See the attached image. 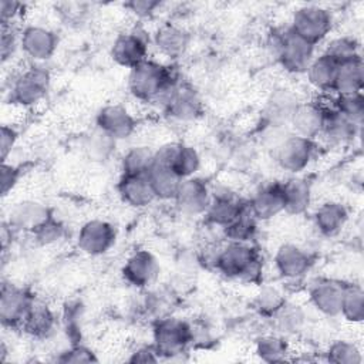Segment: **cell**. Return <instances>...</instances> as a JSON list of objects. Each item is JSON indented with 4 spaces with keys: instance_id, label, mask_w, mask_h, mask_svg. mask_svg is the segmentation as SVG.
I'll list each match as a JSON object with an SVG mask.
<instances>
[{
    "instance_id": "obj_1",
    "label": "cell",
    "mask_w": 364,
    "mask_h": 364,
    "mask_svg": "<svg viewBox=\"0 0 364 364\" xmlns=\"http://www.w3.org/2000/svg\"><path fill=\"white\" fill-rule=\"evenodd\" d=\"M213 264L223 276L247 283L257 282L262 273L260 255L250 243L228 242L216 252Z\"/></svg>"
},
{
    "instance_id": "obj_2",
    "label": "cell",
    "mask_w": 364,
    "mask_h": 364,
    "mask_svg": "<svg viewBox=\"0 0 364 364\" xmlns=\"http://www.w3.org/2000/svg\"><path fill=\"white\" fill-rule=\"evenodd\" d=\"M179 80L169 65L146 58L128 74V90L139 101L152 102L171 82Z\"/></svg>"
},
{
    "instance_id": "obj_3",
    "label": "cell",
    "mask_w": 364,
    "mask_h": 364,
    "mask_svg": "<svg viewBox=\"0 0 364 364\" xmlns=\"http://www.w3.org/2000/svg\"><path fill=\"white\" fill-rule=\"evenodd\" d=\"M152 340L161 357L173 358L183 354L193 343V327L182 318H159L154 324Z\"/></svg>"
},
{
    "instance_id": "obj_4",
    "label": "cell",
    "mask_w": 364,
    "mask_h": 364,
    "mask_svg": "<svg viewBox=\"0 0 364 364\" xmlns=\"http://www.w3.org/2000/svg\"><path fill=\"white\" fill-rule=\"evenodd\" d=\"M50 73L41 64H31L13 80L10 85V102L20 107L38 104L50 88Z\"/></svg>"
},
{
    "instance_id": "obj_5",
    "label": "cell",
    "mask_w": 364,
    "mask_h": 364,
    "mask_svg": "<svg viewBox=\"0 0 364 364\" xmlns=\"http://www.w3.org/2000/svg\"><path fill=\"white\" fill-rule=\"evenodd\" d=\"M316 46L294 34L289 27L283 28L279 47L273 58L290 74H304L314 58Z\"/></svg>"
},
{
    "instance_id": "obj_6",
    "label": "cell",
    "mask_w": 364,
    "mask_h": 364,
    "mask_svg": "<svg viewBox=\"0 0 364 364\" xmlns=\"http://www.w3.org/2000/svg\"><path fill=\"white\" fill-rule=\"evenodd\" d=\"M331 26L333 18L330 11L321 6L310 4L299 7L293 13L289 28L303 40L316 46L328 36Z\"/></svg>"
},
{
    "instance_id": "obj_7",
    "label": "cell",
    "mask_w": 364,
    "mask_h": 364,
    "mask_svg": "<svg viewBox=\"0 0 364 364\" xmlns=\"http://www.w3.org/2000/svg\"><path fill=\"white\" fill-rule=\"evenodd\" d=\"M316 154V141L296 134H289L276 148L272 149L276 164L289 173L304 171Z\"/></svg>"
},
{
    "instance_id": "obj_8",
    "label": "cell",
    "mask_w": 364,
    "mask_h": 364,
    "mask_svg": "<svg viewBox=\"0 0 364 364\" xmlns=\"http://www.w3.org/2000/svg\"><path fill=\"white\" fill-rule=\"evenodd\" d=\"M152 37L141 27H134L129 31L121 33L112 43V60L125 68H134L148 58V48Z\"/></svg>"
},
{
    "instance_id": "obj_9",
    "label": "cell",
    "mask_w": 364,
    "mask_h": 364,
    "mask_svg": "<svg viewBox=\"0 0 364 364\" xmlns=\"http://www.w3.org/2000/svg\"><path fill=\"white\" fill-rule=\"evenodd\" d=\"M34 300L27 289L3 282L0 289V320L3 327L20 328Z\"/></svg>"
},
{
    "instance_id": "obj_10",
    "label": "cell",
    "mask_w": 364,
    "mask_h": 364,
    "mask_svg": "<svg viewBox=\"0 0 364 364\" xmlns=\"http://www.w3.org/2000/svg\"><path fill=\"white\" fill-rule=\"evenodd\" d=\"M58 46L57 34L44 26H27L20 33V48L33 64H43L53 57Z\"/></svg>"
},
{
    "instance_id": "obj_11",
    "label": "cell",
    "mask_w": 364,
    "mask_h": 364,
    "mask_svg": "<svg viewBox=\"0 0 364 364\" xmlns=\"http://www.w3.org/2000/svg\"><path fill=\"white\" fill-rule=\"evenodd\" d=\"M115 228L104 219L87 220L78 230V249L88 256H101L107 253L115 243Z\"/></svg>"
},
{
    "instance_id": "obj_12",
    "label": "cell",
    "mask_w": 364,
    "mask_h": 364,
    "mask_svg": "<svg viewBox=\"0 0 364 364\" xmlns=\"http://www.w3.org/2000/svg\"><path fill=\"white\" fill-rule=\"evenodd\" d=\"M210 199V188L200 178L191 176L181 181L173 202L181 213L186 216H199L205 215Z\"/></svg>"
},
{
    "instance_id": "obj_13",
    "label": "cell",
    "mask_w": 364,
    "mask_h": 364,
    "mask_svg": "<svg viewBox=\"0 0 364 364\" xmlns=\"http://www.w3.org/2000/svg\"><path fill=\"white\" fill-rule=\"evenodd\" d=\"M210 195L212 199L205 212V218L208 223L220 229L233 222L247 208V202H243L229 188H222L218 191L210 189Z\"/></svg>"
},
{
    "instance_id": "obj_14",
    "label": "cell",
    "mask_w": 364,
    "mask_h": 364,
    "mask_svg": "<svg viewBox=\"0 0 364 364\" xmlns=\"http://www.w3.org/2000/svg\"><path fill=\"white\" fill-rule=\"evenodd\" d=\"M326 104L327 98H317L309 102H300L289 122V128L291 134L316 139L320 136L323 121H324V112H326Z\"/></svg>"
},
{
    "instance_id": "obj_15",
    "label": "cell",
    "mask_w": 364,
    "mask_h": 364,
    "mask_svg": "<svg viewBox=\"0 0 364 364\" xmlns=\"http://www.w3.org/2000/svg\"><path fill=\"white\" fill-rule=\"evenodd\" d=\"M95 127L115 138L117 141L131 136L136 128L135 117L121 104L104 105L95 117Z\"/></svg>"
},
{
    "instance_id": "obj_16",
    "label": "cell",
    "mask_w": 364,
    "mask_h": 364,
    "mask_svg": "<svg viewBox=\"0 0 364 364\" xmlns=\"http://www.w3.org/2000/svg\"><path fill=\"white\" fill-rule=\"evenodd\" d=\"M346 283L333 279H320L309 289V299L313 307L328 317L340 316Z\"/></svg>"
},
{
    "instance_id": "obj_17",
    "label": "cell",
    "mask_w": 364,
    "mask_h": 364,
    "mask_svg": "<svg viewBox=\"0 0 364 364\" xmlns=\"http://www.w3.org/2000/svg\"><path fill=\"white\" fill-rule=\"evenodd\" d=\"M310 255L300 246L283 243L274 253V267L277 273L287 280H297L307 274L311 267Z\"/></svg>"
},
{
    "instance_id": "obj_18",
    "label": "cell",
    "mask_w": 364,
    "mask_h": 364,
    "mask_svg": "<svg viewBox=\"0 0 364 364\" xmlns=\"http://www.w3.org/2000/svg\"><path fill=\"white\" fill-rule=\"evenodd\" d=\"M159 273V262L148 250H135L122 267L124 279L134 287H148Z\"/></svg>"
},
{
    "instance_id": "obj_19",
    "label": "cell",
    "mask_w": 364,
    "mask_h": 364,
    "mask_svg": "<svg viewBox=\"0 0 364 364\" xmlns=\"http://www.w3.org/2000/svg\"><path fill=\"white\" fill-rule=\"evenodd\" d=\"M247 209L256 220H270L284 212L282 183H270L259 189L247 200Z\"/></svg>"
},
{
    "instance_id": "obj_20",
    "label": "cell",
    "mask_w": 364,
    "mask_h": 364,
    "mask_svg": "<svg viewBox=\"0 0 364 364\" xmlns=\"http://www.w3.org/2000/svg\"><path fill=\"white\" fill-rule=\"evenodd\" d=\"M357 131L358 127H355L353 122H350L347 118L336 111L334 97L327 98L320 136L330 145H344L355 136Z\"/></svg>"
},
{
    "instance_id": "obj_21",
    "label": "cell",
    "mask_w": 364,
    "mask_h": 364,
    "mask_svg": "<svg viewBox=\"0 0 364 364\" xmlns=\"http://www.w3.org/2000/svg\"><path fill=\"white\" fill-rule=\"evenodd\" d=\"M121 199L132 208L141 209L151 205L156 196L149 182L148 173L145 175H121L117 185Z\"/></svg>"
},
{
    "instance_id": "obj_22",
    "label": "cell",
    "mask_w": 364,
    "mask_h": 364,
    "mask_svg": "<svg viewBox=\"0 0 364 364\" xmlns=\"http://www.w3.org/2000/svg\"><path fill=\"white\" fill-rule=\"evenodd\" d=\"M164 111L175 121L191 122L202 115L203 105L193 88L181 84Z\"/></svg>"
},
{
    "instance_id": "obj_23",
    "label": "cell",
    "mask_w": 364,
    "mask_h": 364,
    "mask_svg": "<svg viewBox=\"0 0 364 364\" xmlns=\"http://www.w3.org/2000/svg\"><path fill=\"white\" fill-rule=\"evenodd\" d=\"M50 216L53 215L44 203L37 200H21L11 208L7 223L14 230H26L31 233Z\"/></svg>"
},
{
    "instance_id": "obj_24",
    "label": "cell",
    "mask_w": 364,
    "mask_h": 364,
    "mask_svg": "<svg viewBox=\"0 0 364 364\" xmlns=\"http://www.w3.org/2000/svg\"><path fill=\"white\" fill-rule=\"evenodd\" d=\"M152 43L165 57L176 58L185 53L189 43V36L182 27L172 23H165L154 33Z\"/></svg>"
},
{
    "instance_id": "obj_25",
    "label": "cell",
    "mask_w": 364,
    "mask_h": 364,
    "mask_svg": "<svg viewBox=\"0 0 364 364\" xmlns=\"http://www.w3.org/2000/svg\"><path fill=\"white\" fill-rule=\"evenodd\" d=\"M347 220L348 210L341 202L337 200H328L321 203L313 215L314 226L323 236L337 235L346 226Z\"/></svg>"
},
{
    "instance_id": "obj_26",
    "label": "cell",
    "mask_w": 364,
    "mask_h": 364,
    "mask_svg": "<svg viewBox=\"0 0 364 364\" xmlns=\"http://www.w3.org/2000/svg\"><path fill=\"white\" fill-rule=\"evenodd\" d=\"M55 326L57 318L54 311L47 304L34 300L20 328L33 338H47L54 333Z\"/></svg>"
},
{
    "instance_id": "obj_27",
    "label": "cell",
    "mask_w": 364,
    "mask_h": 364,
    "mask_svg": "<svg viewBox=\"0 0 364 364\" xmlns=\"http://www.w3.org/2000/svg\"><path fill=\"white\" fill-rule=\"evenodd\" d=\"M299 104L300 101L291 91L276 90L274 92H272L266 104V109H264L266 124L289 127L290 118Z\"/></svg>"
},
{
    "instance_id": "obj_28",
    "label": "cell",
    "mask_w": 364,
    "mask_h": 364,
    "mask_svg": "<svg viewBox=\"0 0 364 364\" xmlns=\"http://www.w3.org/2000/svg\"><path fill=\"white\" fill-rule=\"evenodd\" d=\"M337 70L338 64L326 53H321L320 55H314L304 74L313 88L327 94L333 92Z\"/></svg>"
},
{
    "instance_id": "obj_29",
    "label": "cell",
    "mask_w": 364,
    "mask_h": 364,
    "mask_svg": "<svg viewBox=\"0 0 364 364\" xmlns=\"http://www.w3.org/2000/svg\"><path fill=\"white\" fill-rule=\"evenodd\" d=\"M284 212L289 215L304 213L311 203V186L303 178H293L282 183Z\"/></svg>"
},
{
    "instance_id": "obj_30",
    "label": "cell",
    "mask_w": 364,
    "mask_h": 364,
    "mask_svg": "<svg viewBox=\"0 0 364 364\" xmlns=\"http://www.w3.org/2000/svg\"><path fill=\"white\" fill-rule=\"evenodd\" d=\"M364 85V65L363 58H355L353 61L338 65L333 92L336 95L363 92Z\"/></svg>"
},
{
    "instance_id": "obj_31",
    "label": "cell",
    "mask_w": 364,
    "mask_h": 364,
    "mask_svg": "<svg viewBox=\"0 0 364 364\" xmlns=\"http://www.w3.org/2000/svg\"><path fill=\"white\" fill-rule=\"evenodd\" d=\"M148 178L156 199L173 200L182 179L169 166L152 165L148 172Z\"/></svg>"
},
{
    "instance_id": "obj_32",
    "label": "cell",
    "mask_w": 364,
    "mask_h": 364,
    "mask_svg": "<svg viewBox=\"0 0 364 364\" xmlns=\"http://www.w3.org/2000/svg\"><path fill=\"white\" fill-rule=\"evenodd\" d=\"M118 141L97 128L87 135L84 141V151L87 156L94 162H107L115 152Z\"/></svg>"
},
{
    "instance_id": "obj_33",
    "label": "cell",
    "mask_w": 364,
    "mask_h": 364,
    "mask_svg": "<svg viewBox=\"0 0 364 364\" xmlns=\"http://www.w3.org/2000/svg\"><path fill=\"white\" fill-rule=\"evenodd\" d=\"M154 165V151L144 145L129 148L121 159L122 175H145Z\"/></svg>"
},
{
    "instance_id": "obj_34",
    "label": "cell",
    "mask_w": 364,
    "mask_h": 364,
    "mask_svg": "<svg viewBox=\"0 0 364 364\" xmlns=\"http://www.w3.org/2000/svg\"><path fill=\"white\" fill-rule=\"evenodd\" d=\"M200 168V155L199 152L186 144H179L176 146V151L173 154L171 169L181 178L186 179L191 176H195V173Z\"/></svg>"
},
{
    "instance_id": "obj_35",
    "label": "cell",
    "mask_w": 364,
    "mask_h": 364,
    "mask_svg": "<svg viewBox=\"0 0 364 364\" xmlns=\"http://www.w3.org/2000/svg\"><path fill=\"white\" fill-rule=\"evenodd\" d=\"M255 351L256 355L264 363H280L287 360L289 346L282 336L266 334L257 338Z\"/></svg>"
},
{
    "instance_id": "obj_36",
    "label": "cell",
    "mask_w": 364,
    "mask_h": 364,
    "mask_svg": "<svg viewBox=\"0 0 364 364\" xmlns=\"http://www.w3.org/2000/svg\"><path fill=\"white\" fill-rule=\"evenodd\" d=\"M340 316L350 323H361L364 320V291L357 284H347L341 301Z\"/></svg>"
},
{
    "instance_id": "obj_37",
    "label": "cell",
    "mask_w": 364,
    "mask_h": 364,
    "mask_svg": "<svg viewBox=\"0 0 364 364\" xmlns=\"http://www.w3.org/2000/svg\"><path fill=\"white\" fill-rule=\"evenodd\" d=\"M334 108L355 127H361L364 119V97L363 92L334 95Z\"/></svg>"
},
{
    "instance_id": "obj_38",
    "label": "cell",
    "mask_w": 364,
    "mask_h": 364,
    "mask_svg": "<svg viewBox=\"0 0 364 364\" xmlns=\"http://www.w3.org/2000/svg\"><path fill=\"white\" fill-rule=\"evenodd\" d=\"M256 219L250 215L249 209L239 215L233 222L225 226L222 230L228 242H240V243H250L256 233Z\"/></svg>"
},
{
    "instance_id": "obj_39",
    "label": "cell",
    "mask_w": 364,
    "mask_h": 364,
    "mask_svg": "<svg viewBox=\"0 0 364 364\" xmlns=\"http://www.w3.org/2000/svg\"><path fill=\"white\" fill-rule=\"evenodd\" d=\"M326 358L333 364H360L363 361V353L360 347L350 340H334L327 351Z\"/></svg>"
},
{
    "instance_id": "obj_40",
    "label": "cell",
    "mask_w": 364,
    "mask_h": 364,
    "mask_svg": "<svg viewBox=\"0 0 364 364\" xmlns=\"http://www.w3.org/2000/svg\"><path fill=\"white\" fill-rule=\"evenodd\" d=\"M276 321V327L282 334H296L301 330L306 321L304 311L300 309V306L284 303L282 309L273 316Z\"/></svg>"
},
{
    "instance_id": "obj_41",
    "label": "cell",
    "mask_w": 364,
    "mask_h": 364,
    "mask_svg": "<svg viewBox=\"0 0 364 364\" xmlns=\"http://www.w3.org/2000/svg\"><path fill=\"white\" fill-rule=\"evenodd\" d=\"M324 53L331 57L338 65L360 58V43L354 37H337L328 43Z\"/></svg>"
},
{
    "instance_id": "obj_42",
    "label": "cell",
    "mask_w": 364,
    "mask_h": 364,
    "mask_svg": "<svg viewBox=\"0 0 364 364\" xmlns=\"http://www.w3.org/2000/svg\"><path fill=\"white\" fill-rule=\"evenodd\" d=\"M286 303V299L283 296V293L276 289V287H263L260 290V293L256 296V309L259 310L260 314L263 316H269L273 317L280 309L282 306Z\"/></svg>"
},
{
    "instance_id": "obj_43",
    "label": "cell",
    "mask_w": 364,
    "mask_h": 364,
    "mask_svg": "<svg viewBox=\"0 0 364 364\" xmlns=\"http://www.w3.org/2000/svg\"><path fill=\"white\" fill-rule=\"evenodd\" d=\"M34 240L41 246H48L58 242L64 235V226L54 216H50L38 228L31 232Z\"/></svg>"
},
{
    "instance_id": "obj_44",
    "label": "cell",
    "mask_w": 364,
    "mask_h": 364,
    "mask_svg": "<svg viewBox=\"0 0 364 364\" xmlns=\"http://www.w3.org/2000/svg\"><path fill=\"white\" fill-rule=\"evenodd\" d=\"M20 33L16 27L13 26H1V40H0V57L1 63L6 64L9 60H11L16 54V51L20 48Z\"/></svg>"
},
{
    "instance_id": "obj_45",
    "label": "cell",
    "mask_w": 364,
    "mask_h": 364,
    "mask_svg": "<svg viewBox=\"0 0 364 364\" xmlns=\"http://www.w3.org/2000/svg\"><path fill=\"white\" fill-rule=\"evenodd\" d=\"M98 358L95 357V354L85 346L80 344V343H75L73 344L70 348L64 350L63 353H60V355L55 358V361L58 363H75V364H80V363H95Z\"/></svg>"
},
{
    "instance_id": "obj_46",
    "label": "cell",
    "mask_w": 364,
    "mask_h": 364,
    "mask_svg": "<svg viewBox=\"0 0 364 364\" xmlns=\"http://www.w3.org/2000/svg\"><path fill=\"white\" fill-rule=\"evenodd\" d=\"M135 17L138 18H149L156 13L161 7V1L158 0H131L124 4Z\"/></svg>"
},
{
    "instance_id": "obj_47",
    "label": "cell",
    "mask_w": 364,
    "mask_h": 364,
    "mask_svg": "<svg viewBox=\"0 0 364 364\" xmlns=\"http://www.w3.org/2000/svg\"><path fill=\"white\" fill-rule=\"evenodd\" d=\"M24 10V4L16 0L0 1V20L1 26H13L18 20Z\"/></svg>"
},
{
    "instance_id": "obj_48",
    "label": "cell",
    "mask_w": 364,
    "mask_h": 364,
    "mask_svg": "<svg viewBox=\"0 0 364 364\" xmlns=\"http://www.w3.org/2000/svg\"><path fill=\"white\" fill-rule=\"evenodd\" d=\"M20 178V168L10 164V162H3L1 164V176H0V183H1V196H7L14 186L17 185Z\"/></svg>"
},
{
    "instance_id": "obj_49",
    "label": "cell",
    "mask_w": 364,
    "mask_h": 364,
    "mask_svg": "<svg viewBox=\"0 0 364 364\" xmlns=\"http://www.w3.org/2000/svg\"><path fill=\"white\" fill-rule=\"evenodd\" d=\"M18 139V132L11 125H1L0 131V152H1V161L6 162L14 149Z\"/></svg>"
},
{
    "instance_id": "obj_50",
    "label": "cell",
    "mask_w": 364,
    "mask_h": 364,
    "mask_svg": "<svg viewBox=\"0 0 364 364\" xmlns=\"http://www.w3.org/2000/svg\"><path fill=\"white\" fill-rule=\"evenodd\" d=\"M129 363H156L161 360L154 344L149 346H139L135 348L131 355L127 358Z\"/></svg>"
}]
</instances>
